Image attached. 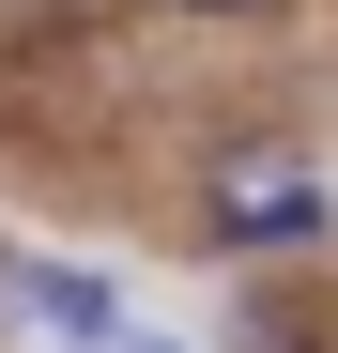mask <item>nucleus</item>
Returning <instances> with one entry per match:
<instances>
[{"label":"nucleus","mask_w":338,"mask_h":353,"mask_svg":"<svg viewBox=\"0 0 338 353\" xmlns=\"http://www.w3.org/2000/svg\"><path fill=\"white\" fill-rule=\"evenodd\" d=\"M200 16H261V0H200Z\"/></svg>","instance_id":"20e7f679"},{"label":"nucleus","mask_w":338,"mask_h":353,"mask_svg":"<svg viewBox=\"0 0 338 353\" xmlns=\"http://www.w3.org/2000/svg\"><path fill=\"white\" fill-rule=\"evenodd\" d=\"M108 353H169V338H139V323H123V338H108Z\"/></svg>","instance_id":"7ed1b4c3"},{"label":"nucleus","mask_w":338,"mask_h":353,"mask_svg":"<svg viewBox=\"0 0 338 353\" xmlns=\"http://www.w3.org/2000/svg\"><path fill=\"white\" fill-rule=\"evenodd\" d=\"M200 215L231 230V246H308V230H323V185H308L292 154H231V169L200 185Z\"/></svg>","instance_id":"f257e3e1"},{"label":"nucleus","mask_w":338,"mask_h":353,"mask_svg":"<svg viewBox=\"0 0 338 353\" xmlns=\"http://www.w3.org/2000/svg\"><path fill=\"white\" fill-rule=\"evenodd\" d=\"M0 292H16V307L62 338V353H108V338H123V292H108V276H77V261H16Z\"/></svg>","instance_id":"f03ea898"}]
</instances>
